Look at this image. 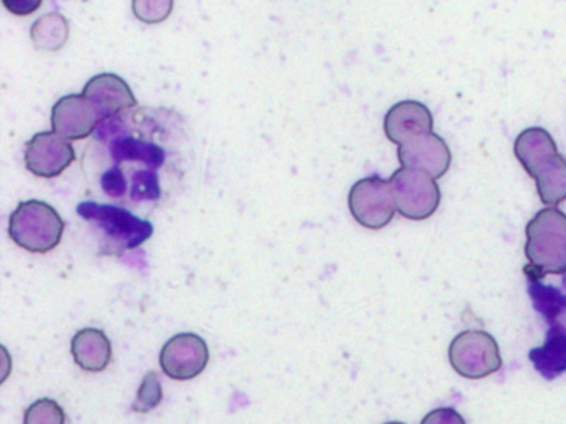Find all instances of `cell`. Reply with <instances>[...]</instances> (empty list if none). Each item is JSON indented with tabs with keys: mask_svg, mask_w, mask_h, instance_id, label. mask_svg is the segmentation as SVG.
Returning a JSON list of instances; mask_svg holds the SVG:
<instances>
[{
	"mask_svg": "<svg viewBox=\"0 0 566 424\" xmlns=\"http://www.w3.org/2000/svg\"><path fill=\"white\" fill-rule=\"evenodd\" d=\"M526 278L566 275V214L545 208L526 224Z\"/></svg>",
	"mask_w": 566,
	"mask_h": 424,
	"instance_id": "cell-1",
	"label": "cell"
},
{
	"mask_svg": "<svg viewBox=\"0 0 566 424\" xmlns=\"http://www.w3.org/2000/svg\"><path fill=\"white\" fill-rule=\"evenodd\" d=\"M64 219L57 209L38 199L21 202L9 221V235L19 247L32 254H48L61 244Z\"/></svg>",
	"mask_w": 566,
	"mask_h": 424,
	"instance_id": "cell-2",
	"label": "cell"
},
{
	"mask_svg": "<svg viewBox=\"0 0 566 424\" xmlns=\"http://www.w3.org/2000/svg\"><path fill=\"white\" fill-rule=\"evenodd\" d=\"M78 215L92 222L107 241V252H124L140 247L154 235V224L137 218L127 209L98 202H82Z\"/></svg>",
	"mask_w": 566,
	"mask_h": 424,
	"instance_id": "cell-3",
	"label": "cell"
},
{
	"mask_svg": "<svg viewBox=\"0 0 566 424\" xmlns=\"http://www.w3.org/2000/svg\"><path fill=\"white\" fill-rule=\"evenodd\" d=\"M449 360L460 377L482 380L502 368V354L495 338L483 330H465L453 338Z\"/></svg>",
	"mask_w": 566,
	"mask_h": 424,
	"instance_id": "cell-4",
	"label": "cell"
},
{
	"mask_svg": "<svg viewBox=\"0 0 566 424\" xmlns=\"http://www.w3.org/2000/svg\"><path fill=\"white\" fill-rule=\"evenodd\" d=\"M436 181L423 171L397 169L389 181L397 212L410 221L432 218L440 205V189Z\"/></svg>",
	"mask_w": 566,
	"mask_h": 424,
	"instance_id": "cell-5",
	"label": "cell"
},
{
	"mask_svg": "<svg viewBox=\"0 0 566 424\" xmlns=\"http://www.w3.org/2000/svg\"><path fill=\"white\" fill-rule=\"evenodd\" d=\"M349 209L363 227H386L397 211L390 182L379 176L360 179L350 188Z\"/></svg>",
	"mask_w": 566,
	"mask_h": 424,
	"instance_id": "cell-6",
	"label": "cell"
},
{
	"mask_svg": "<svg viewBox=\"0 0 566 424\" xmlns=\"http://www.w3.org/2000/svg\"><path fill=\"white\" fill-rule=\"evenodd\" d=\"M210 361L207 341L197 333H178L161 348L160 367L171 380L190 381L200 377Z\"/></svg>",
	"mask_w": 566,
	"mask_h": 424,
	"instance_id": "cell-7",
	"label": "cell"
},
{
	"mask_svg": "<svg viewBox=\"0 0 566 424\" xmlns=\"http://www.w3.org/2000/svg\"><path fill=\"white\" fill-rule=\"evenodd\" d=\"M25 168L38 178H57L75 161V149L59 132H38L25 146Z\"/></svg>",
	"mask_w": 566,
	"mask_h": 424,
	"instance_id": "cell-8",
	"label": "cell"
},
{
	"mask_svg": "<svg viewBox=\"0 0 566 424\" xmlns=\"http://www.w3.org/2000/svg\"><path fill=\"white\" fill-rule=\"evenodd\" d=\"M397 156L402 168L427 172L433 179L442 178L452 162L449 146L436 132L417 136L406 145H400L397 148Z\"/></svg>",
	"mask_w": 566,
	"mask_h": 424,
	"instance_id": "cell-9",
	"label": "cell"
},
{
	"mask_svg": "<svg viewBox=\"0 0 566 424\" xmlns=\"http://www.w3.org/2000/svg\"><path fill=\"white\" fill-rule=\"evenodd\" d=\"M82 95L94 105L101 121L114 118L120 113L138 106L137 98L128 83L115 73H102L85 85Z\"/></svg>",
	"mask_w": 566,
	"mask_h": 424,
	"instance_id": "cell-10",
	"label": "cell"
},
{
	"mask_svg": "<svg viewBox=\"0 0 566 424\" xmlns=\"http://www.w3.org/2000/svg\"><path fill=\"white\" fill-rule=\"evenodd\" d=\"M52 128L69 141L85 139L101 125L98 113L84 95H69L52 108Z\"/></svg>",
	"mask_w": 566,
	"mask_h": 424,
	"instance_id": "cell-11",
	"label": "cell"
},
{
	"mask_svg": "<svg viewBox=\"0 0 566 424\" xmlns=\"http://www.w3.org/2000/svg\"><path fill=\"white\" fill-rule=\"evenodd\" d=\"M384 131L394 145H406L417 136L433 132L432 113L423 103L413 99L397 103L387 112Z\"/></svg>",
	"mask_w": 566,
	"mask_h": 424,
	"instance_id": "cell-12",
	"label": "cell"
},
{
	"mask_svg": "<svg viewBox=\"0 0 566 424\" xmlns=\"http://www.w3.org/2000/svg\"><path fill=\"white\" fill-rule=\"evenodd\" d=\"M528 358L545 380L566 373V315L549 324L545 343L530 350Z\"/></svg>",
	"mask_w": 566,
	"mask_h": 424,
	"instance_id": "cell-13",
	"label": "cell"
},
{
	"mask_svg": "<svg viewBox=\"0 0 566 424\" xmlns=\"http://www.w3.org/2000/svg\"><path fill=\"white\" fill-rule=\"evenodd\" d=\"M72 357L75 363L88 373L107 370L112 361V343L105 331L84 328L72 338Z\"/></svg>",
	"mask_w": 566,
	"mask_h": 424,
	"instance_id": "cell-14",
	"label": "cell"
},
{
	"mask_svg": "<svg viewBox=\"0 0 566 424\" xmlns=\"http://www.w3.org/2000/svg\"><path fill=\"white\" fill-rule=\"evenodd\" d=\"M513 152L530 178L535 179L543 166L558 155V148L546 129L528 128L515 139Z\"/></svg>",
	"mask_w": 566,
	"mask_h": 424,
	"instance_id": "cell-15",
	"label": "cell"
},
{
	"mask_svg": "<svg viewBox=\"0 0 566 424\" xmlns=\"http://www.w3.org/2000/svg\"><path fill=\"white\" fill-rule=\"evenodd\" d=\"M526 287L533 307L546 324H553L566 315V275H562L555 284H546L545 278H526Z\"/></svg>",
	"mask_w": 566,
	"mask_h": 424,
	"instance_id": "cell-16",
	"label": "cell"
},
{
	"mask_svg": "<svg viewBox=\"0 0 566 424\" xmlns=\"http://www.w3.org/2000/svg\"><path fill=\"white\" fill-rule=\"evenodd\" d=\"M536 191L543 204L556 208L566 201V159L556 155L549 159L535 178Z\"/></svg>",
	"mask_w": 566,
	"mask_h": 424,
	"instance_id": "cell-17",
	"label": "cell"
},
{
	"mask_svg": "<svg viewBox=\"0 0 566 424\" xmlns=\"http://www.w3.org/2000/svg\"><path fill=\"white\" fill-rule=\"evenodd\" d=\"M32 42L42 52H57L69 40V22L61 13H48L32 26Z\"/></svg>",
	"mask_w": 566,
	"mask_h": 424,
	"instance_id": "cell-18",
	"label": "cell"
},
{
	"mask_svg": "<svg viewBox=\"0 0 566 424\" xmlns=\"http://www.w3.org/2000/svg\"><path fill=\"white\" fill-rule=\"evenodd\" d=\"M24 424H65L64 407L51 398H42L28 407Z\"/></svg>",
	"mask_w": 566,
	"mask_h": 424,
	"instance_id": "cell-19",
	"label": "cell"
},
{
	"mask_svg": "<svg viewBox=\"0 0 566 424\" xmlns=\"http://www.w3.org/2000/svg\"><path fill=\"white\" fill-rule=\"evenodd\" d=\"M161 398H164V390H161L160 378L155 371H150L138 388L137 400L132 410L140 414L150 413L161 403Z\"/></svg>",
	"mask_w": 566,
	"mask_h": 424,
	"instance_id": "cell-20",
	"label": "cell"
},
{
	"mask_svg": "<svg viewBox=\"0 0 566 424\" xmlns=\"http://www.w3.org/2000/svg\"><path fill=\"white\" fill-rule=\"evenodd\" d=\"M175 0H134L132 9L140 22L155 23L164 22L174 12Z\"/></svg>",
	"mask_w": 566,
	"mask_h": 424,
	"instance_id": "cell-21",
	"label": "cell"
},
{
	"mask_svg": "<svg viewBox=\"0 0 566 424\" xmlns=\"http://www.w3.org/2000/svg\"><path fill=\"white\" fill-rule=\"evenodd\" d=\"M420 424H467L463 420L462 414L453 407H439V410L430 411L426 417H423Z\"/></svg>",
	"mask_w": 566,
	"mask_h": 424,
	"instance_id": "cell-22",
	"label": "cell"
},
{
	"mask_svg": "<svg viewBox=\"0 0 566 424\" xmlns=\"http://www.w3.org/2000/svg\"><path fill=\"white\" fill-rule=\"evenodd\" d=\"M44 0H2L6 9L18 17L32 15L41 9Z\"/></svg>",
	"mask_w": 566,
	"mask_h": 424,
	"instance_id": "cell-23",
	"label": "cell"
},
{
	"mask_svg": "<svg viewBox=\"0 0 566 424\" xmlns=\"http://www.w3.org/2000/svg\"><path fill=\"white\" fill-rule=\"evenodd\" d=\"M386 424H403V423H399V421H392V423H386Z\"/></svg>",
	"mask_w": 566,
	"mask_h": 424,
	"instance_id": "cell-24",
	"label": "cell"
}]
</instances>
